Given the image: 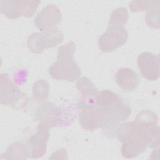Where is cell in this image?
Here are the masks:
<instances>
[{
	"instance_id": "cell-1",
	"label": "cell",
	"mask_w": 160,
	"mask_h": 160,
	"mask_svg": "<svg viewBox=\"0 0 160 160\" xmlns=\"http://www.w3.org/2000/svg\"><path fill=\"white\" fill-rule=\"evenodd\" d=\"M159 129L158 126L142 128L134 121L120 124L116 131V136L122 144L121 149L122 156L133 158L144 152L147 148L159 146Z\"/></svg>"
},
{
	"instance_id": "cell-2",
	"label": "cell",
	"mask_w": 160,
	"mask_h": 160,
	"mask_svg": "<svg viewBox=\"0 0 160 160\" xmlns=\"http://www.w3.org/2000/svg\"><path fill=\"white\" fill-rule=\"evenodd\" d=\"M76 44L69 41L58 48V61L49 68L50 76L58 80L73 82L79 78L81 71L74 59Z\"/></svg>"
},
{
	"instance_id": "cell-3",
	"label": "cell",
	"mask_w": 160,
	"mask_h": 160,
	"mask_svg": "<svg viewBox=\"0 0 160 160\" xmlns=\"http://www.w3.org/2000/svg\"><path fill=\"white\" fill-rule=\"evenodd\" d=\"M29 99L13 83L8 74L1 73L0 76V102L4 106H11L16 110H21L27 106Z\"/></svg>"
},
{
	"instance_id": "cell-4",
	"label": "cell",
	"mask_w": 160,
	"mask_h": 160,
	"mask_svg": "<svg viewBox=\"0 0 160 160\" xmlns=\"http://www.w3.org/2000/svg\"><path fill=\"white\" fill-rule=\"evenodd\" d=\"M100 113V128L109 129L116 127L128 119L131 108L124 100L104 108H98Z\"/></svg>"
},
{
	"instance_id": "cell-5",
	"label": "cell",
	"mask_w": 160,
	"mask_h": 160,
	"mask_svg": "<svg viewBox=\"0 0 160 160\" xmlns=\"http://www.w3.org/2000/svg\"><path fill=\"white\" fill-rule=\"evenodd\" d=\"M128 37L124 26H109L98 39L99 48L104 52H112L126 44Z\"/></svg>"
},
{
	"instance_id": "cell-6",
	"label": "cell",
	"mask_w": 160,
	"mask_h": 160,
	"mask_svg": "<svg viewBox=\"0 0 160 160\" xmlns=\"http://www.w3.org/2000/svg\"><path fill=\"white\" fill-rule=\"evenodd\" d=\"M49 129L45 124L39 123L36 133L29 138L27 148L29 158H39L46 153L49 137Z\"/></svg>"
},
{
	"instance_id": "cell-7",
	"label": "cell",
	"mask_w": 160,
	"mask_h": 160,
	"mask_svg": "<svg viewBox=\"0 0 160 160\" xmlns=\"http://www.w3.org/2000/svg\"><path fill=\"white\" fill-rule=\"evenodd\" d=\"M76 87L80 95L78 102L79 108L91 109L97 106L99 92L88 78L83 76L79 78L76 82Z\"/></svg>"
},
{
	"instance_id": "cell-8",
	"label": "cell",
	"mask_w": 160,
	"mask_h": 160,
	"mask_svg": "<svg viewBox=\"0 0 160 160\" xmlns=\"http://www.w3.org/2000/svg\"><path fill=\"white\" fill-rule=\"evenodd\" d=\"M62 20V13L54 4H48L44 7L34 19L35 26L42 32L56 28Z\"/></svg>"
},
{
	"instance_id": "cell-9",
	"label": "cell",
	"mask_w": 160,
	"mask_h": 160,
	"mask_svg": "<svg viewBox=\"0 0 160 160\" xmlns=\"http://www.w3.org/2000/svg\"><path fill=\"white\" fill-rule=\"evenodd\" d=\"M142 77L149 81H156L159 77V57L150 52L141 53L137 59Z\"/></svg>"
},
{
	"instance_id": "cell-10",
	"label": "cell",
	"mask_w": 160,
	"mask_h": 160,
	"mask_svg": "<svg viewBox=\"0 0 160 160\" xmlns=\"http://www.w3.org/2000/svg\"><path fill=\"white\" fill-rule=\"evenodd\" d=\"M60 108L54 104L47 102L42 104L36 111L35 116L40 123H44L49 128L59 126L62 121Z\"/></svg>"
},
{
	"instance_id": "cell-11",
	"label": "cell",
	"mask_w": 160,
	"mask_h": 160,
	"mask_svg": "<svg viewBox=\"0 0 160 160\" xmlns=\"http://www.w3.org/2000/svg\"><path fill=\"white\" fill-rule=\"evenodd\" d=\"M116 82L124 91L131 92L134 91L139 84V75L132 69L120 68L115 74Z\"/></svg>"
},
{
	"instance_id": "cell-12",
	"label": "cell",
	"mask_w": 160,
	"mask_h": 160,
	"mask_svg": "<svg viewBox=\"0 0 160 160\" xmlns=\"http://www.w3.org/2000/svg\"><path fill=\"white\" fill-rule=\"evenodd\" d=\"M79 122L87 131H94L100 128V113L98 108L82 109L79 116Z\"/></svg>"
},
{
	"instance_id": "cell-13",
	"label": "cell",
	"mask_w": 160,
	"mask_h": 160,
	"mask_svg": "<svg viewBox=\"0 0 160 160\" xmlns=\"http://www.w3.org/2000/svg\"><path fill=\"white\" fill-rule=\"evenodd\" d=\"M29 158L27 145L16 142L11 144L1 156V159H26Z\"/></svg>"
},
{
	"instance_id": "cell-14",
	"label": "cell",
	"mask_w": 160,
	"mask_h": 160,
	"mask_svg": "<svg viewBox=\"0 0 160 160\" xmlns=\"http://www.w3.org/2000/svg\"><path fill=\"white\" fill-rule=\"evenodd\" d=\"M158 121V118L153 111L143 110L137 114L134 122L142 128H148L157 126Z\"/></svg>"
},
{
	"instance_id": "cell-15",
	"label": "cell",
	"mask_w": 160,
	"mask_h": 160,
	"mask_svg": "<svg viewBox=\"0 0 160 160\" xmlns=\"http://www.w3.org/2000/svg\"><path fill=\"white\" fill-rule=\"evenodd\" d=\"M0 11L7 18L14 19L20 17L19 0H7L0 1Z\"/></svg>"
},
{
	"instance_id": "cell-16",
	"label": "cell",
	"mask_w": 160,
	"mask_h": 160,
	"mask_svg": "<svg viewBox=\"0 0 160 160\" xmlns=\"http://www.w3.org/2000/svg\"><path fill=\"white\" fill-rule=\"evenodd\" d=\"M28 46L29 50L35 54H39L47 48L44 34L33 33L28 39Z\"/></svg>"
},
{
	"instance_id": "cell-17",
	"label": "cell",
	"mask_w": 160,
	"mask_h": 160,
	"mask_svg": "<svg viewBox=\"0 0 160 160\" xmlns=\"http://www.w3.org/2000/svg\"><path fill=\"white\" fill-rule=\"evenodd\" d=\"M49 92V84L43 79H38L32 86L33 98L38 101H46L48 98Z\"/></svg>"
},
{
	"instance_id": "cell-18",
	"label": "cell",
	"mask_w": 160,
	"mask_h": 160,
	"mask_svg": "<svg viewBox=\"0 0 160 160\" xmlns=\"http://www.w3.org/2000/svg\"><path fill=\"white\" fill-rule=\"evenodd\" d=\"M128 18L127 9L123 7L118 8L111 13L108 24L109 26H123L128 22Z\"/></svg>"
},
{
	"instance_id": "cell-19",
	"label": "cell",
	"mask_w": 160,
	"mask_h": 160,
	"mask_svg": "<svg viewBox=\"0 0 160 160\" xmlns=\"http://www.w3.org/2000/svg\"><path fill=\"white\" fill-rule=\"evenodd\" d=\"M148 26L158 29L159 28V1H154L153 5L148 10L145 17Z\"/></svg>"
},
{
	"instance_id": "cell-20",
	"label": "cell",
	"mask_w": 160,
	"mask_h": 160,
	"mask_svg": "<svg viewBox=\"0 0 160 160\" xmlns=\"http://www.w3.org/2000/svg\"><path fill=\"white\" fill-rule=\"evenodd\" d=\"M19 3L21 15L29 18L34 14L41 1L19 0Z\"/></svg>"
},
{
	"instance_id": "cell-21",
	"label": "cell",
	"mask_w": 160,
	"mask_h": 160,
	"mask_svg": "<svg viewBox=\"0 0 160 160\" xmlns=\"http://www.w3.org/2000/svg\"><path fill=\"white\" fill-rule=\"evenodd\" d=\"M154 1H132L129 3L131 11L136 12L149 9L154 4Z\"/></svg>"
}]
</instances>
